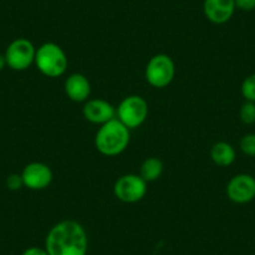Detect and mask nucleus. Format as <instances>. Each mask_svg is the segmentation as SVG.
<instances>
[{
	"label": "nucleus",
	"mask_w": 255,
	"mask_h": 255,
	"mask_svg": "<svg viewBox=\"0 0 255 255\" xmlns=\"http://www.w3.org/2000/svg\"><path fill=\"white\" fill-rule=\"evenodd\" d=\"M227 197L235 204H248L255 199V178L250 174H237L227 184Z\"/></svg>",
	"instance_id": "6e6552de"
},
{
	"label": "nucleus",
	"mask_w": 255,
	"mask_h": 255,
	"mask_svg": "<svg viewBox=\"0 0 255 255\" xmlns=\"http://www.w3.org/2000/svg\"><path fill=\"white\" fill-rule=\"evenodd\" d=\"M240 150L247 156H255V133L245 134L240 139Z\"/></svg>",
	"instance_id": "f3484780"
},
{
	"label": "nucleus",
	"mask_w": 255,
	"mask_h": 255,
	"mask_svg": "<svg viewBox=\"0 0 255 255\" xmlns=\"http://www.w3.org/2000/svg\"><path fill=\"white\" fill-rule=\"evenodd\" d=\"M235 8L243 11H253L255 9V0H235Z\"/></svg>",
	"instance_id": "6ab92c4d"
},
{
	"label": "nucleus",
	"mask_w": 255,
	"mask_h": 255,
	"mask_svg": "<svg viewBox=\"0 0 255 255\" xmlns=\"http://www.w3.org/2000/svg\"><path fill=\"white\" fill-rule=\"evenodd\" d=\"M210 158L218 166H230L237 159V151L232 144L227 141H218L210 149Z\"/></svg>",
	"instance_id": "ddd939ff"
},
{
	"label": "nucleus",
	"mask_w": 255,
	"mask_h": 255,
	"mask_svg": "<svg viewBox=\"0 0 255 255\" xmlns=\"http://www.w3.org/2000/svg\"><path fill=\"white\" fill-rule=\"evenodd\" d=\"M149 114V105L140 95H128L117 108V119L129 130L141 127Z\"/></svg>",
	"instance_id": "20e7f679"
},
{
	"label": "nucleus",
	"mask_w": 255,
	"mask_h": 255,
	"mask_svg": "<svg viewBox=\"0 0 255 255\" xmlns=\"http://www.w3.org/2000/svg\"><path fill=\"white\" fill-rule=\"evenodd\" d=\"M239 119L243 124L252 125L255 123V103L245 102L240 107Z\"/></svg>",
	"instance_id": "dca6fc26"
},
{
	"label": "nucleus",
	"mask_w": 255,
	"mask_h": 255,
	"mask_svg": "<svg viewBox=\"0 0 255 255\" xmlns=\"http://www.w3.org/2000/svg\"><path fill=\"white\" fill-rule=\"evenodd\" d=\"M21 255H49L46 252L45 248H39V247H29L26 248Z\"/></svg>",
	"instance_id": "aec40b11"
},
{
	"label": "nucleus",
	"mask_w": 255,
	"mask_h": 255,
	"mask_svg": "<svg viewBox=\"0 0 255 255\" xmlns=\"http://www.w3.org/2000/svg\"><path fill=\"white\" fill-rule=\"evenodd\" d=\"M113 191L118 200L127 204H134L145 197L148 183L139 174H125L118 178Z\"/></svg>",
	"instance_id": "423d86ee"
},
{
	"label": "nucleus",
	"mask_w": 255,
	"mask_h": 255,
	"mask_svg": "<svg viewBox=\"0 0 255 255\" xmlns=\"http://www.w3.org/2000/svg\"><path fill=\"white\" fill-rule=\"evenodd\" d=\"M6 67V59L3 53H0V72Z\"/></svg>",
	"instance_id": "412c9836"
},
{
	"label": "nucleus",
	"mask_w": 255,
	"mask_h": 255,
	"mask_svg": "<svg viewBox=\"0 0 255 255\" xmlns=\"http://www.w3.org/2000/svg\"><path fill=\"white\" fill-rule=\"evenodd\" d=\"M34 64L46 78H59L65 74L69 61L60 45L49 41L36 49Z\"/></svg>",
	"instance_id": "7ed1b4c3"
},
{
	"label": "nucleus",
	"mask_w": 255,
	"mask_h": 255,
	"mask_svg": "<svg viewBox=\"0 0 255 255\" xmlns=\"http://www.w3.org/2000/svg\"><path fill=\"white\" fill-rule=\"evenodd\" d=\"M53 170L41 161H33L25 165L21 171L24 186L30 190H44L53 181Z\"/></svg>",
	"instance_id": "1a4fd4ad"
},
{
	"label": "nucleus",
	"mask_w": 255,
	"mask_h": 255,
	"mask_svg": "<svg viewBox=\"0 0 255 255\" xmlns=\"http://www.w3.org/2000/svg\"><path fill=\"white\" fill-rule=\"evenodd\" d=\"M164 171V164L159 158L151 156V158L145 159L141 163L140 173L139 175L146 181V183H151V181L158 180L161 176Z\"/></svg>",
	"instance_id": "4468645a"
},
{
	"label": "nucleus",
	"mask_w": 255,
	"mask_h": 255,
	"mask_svg": "<svg viewBox=\"0 0 255 255\" xmlns=\"http://www.w3.org/2000/svg\"><path fill=\"white\" fill-rule=\"evenodd\" d=\"M83 117L92 124L103 125L117 118V109L104 99H88L83 105Z\"/></svg>",
	"instance_id": "9d476101"
},
{
	"label": "nucleus",
	"mask_w": 255,
	"mask_h": 255,
	"mask_svg": "<svg viewBox=\"0 0 255 255\" xmlns=\"http://www.w3.org/2000/svg\"><path fill=\"white\" fill-rule=\"evenodd\" d=\"M6 186H8L9 190L13 191H16L23 188L24 183L23 178H21V174H10L6 178Z\"/></svg>",
	"instance_id": "a211bd4d"
},
{
	"label": "nucleus",
	"mask_w": 255,
	"mask_h": 255,
	"mask_svg": "<svg viewBox=\"0 0 255 255\" xmlns=\"http://www.w3.org/2000/svg\"><path fill=\"white\" fill-rule=\"evenodd\" d=\"M175 78V64L166 54H156L151 56L145 67V79L149 85L156 89H163Z\"/></svg>",
	"instance_id": "39448f33"
},
{
	"label": "nucleus",
	"mask_w": 255,
	"mask_h": 255,
	"mask_svg": "<svg viewBox=\"0 0 255 255\" xmlns=\"http://www.w3.org/2000/svg\"><path fill=\"white\" fill-rule=\"evenodd\" d=\"M89 239L85 228L77 220L67 219L50 228L45 238L49 255H87Z\"/></svg>",
	"instance_id": "f257e3e1"
},
{
	"label": "nucleus",
	"mask_w": 255,
	"mask_h": 255,
	"mask_svg": "<svg viewBox=\"0 0 255 255\" xmlns=\"http://www.w3.org/2000/svg\"><path fill=\"white\" fill-rule=\"evenodd\" d=\"M130 143V130L115 118L100 125L95 134L97 150L104 156H117L127 150Z\"/></svg>",
	"instance_id": "f03ea898"
},
{
	"label": "nucleus",
	"mask_w": 255,
	"mask_h": 255,
	"mask_svg": "<svg viewBox=\"0 0 255 255\" xmlns=\"http://www.w3.org/2000/svg\"><path fill=\"white\" fill-rule=\"evenodd\" d=\"M35 53L36 49L30 40L25 38L15 39L9 44L4 53L6 59V67L15 72H24L34 64Z\"/></svg>",
	"instance_id": "0eeeda50"
},
{
	"label": "nucleus",
	"mask_w": 255,
	"mask_h": 255,
	"mask_svg": "<svg viewBox=\"0 0 255 255\" xmlns=\"http://www.w3.org/2000/svg\"><path fill=\"white\" fill-rule=\"evenodd\" d=\"M65 94L72 102L85 103L92 93V85L89 79L82 73H73L64 83Z\"/></svg>",
	"instance_id": "f8f14e48"
},
{
	"label": "nucleus",
	"mask_w": 255,
	"mask_h": 255,
	"mask_svg": "<svg viewBox=\"0 0 255 255\" xmlns=\"http://www.w3.org/2000/svg\"><path fill=\"white\" fill-rule=\"evenodd\" d=\"M240 90H242V95L245 99V102L255 103V73L248 75L243 80Z\"/></svg>",
	"instance_id": "2eb2a0df"
},
{
	"label": "nucleus",
	"mask_w": 255,
	"mask_h": 255,
	"mask_svg": "<svg viewBox=\"0 0 255 255\" xmlns=\"http://www.w3.org/2000/svg\"><path fill=\"white\" fill-rule=\"evenodd\" d=\"M235 0H204L203 11L210 23L222 25L228 23L234 15Z\"/></svg>",
	"instance_id": "9b49d317"
}]
</instances>
